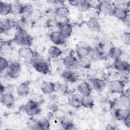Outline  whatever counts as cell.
<instances>
[{
  "label": "cell",
  "mask_w": 130,
  "mask_h": 130,
  "mask_svg": "<svg viewBox=\"0 0 130 130\" xmlns=\"http://www.w3.org/2000/svg\"><path fill=\"white\" fill-rule=\"evenodd\" d=\"M76 53L78 57L87 56L90 53V48L88 46L79 45L76 49Z\"/></svg>",
  "instance_id": "484cf974"
},
{
  "label": "cell",
  "mask_w": 130,
  "mask_h": 130,
  "mask_svg": "<svg viewBox=\"0 0 130 130\" xmlns=\"http://www.w3.org/2000/svg\"><path fill=\"white\" fill-rule=\"evenodd\" d=\"M76 7L79 11L84 12L87 11L91 7V4L87 1H79Z\"/></svg>",
  "instance_id": "f546056e"
},
{
  "label": "cell",
  "mask_w": 130,
  "mask_h": 130,
  "mask_svg": "<svg viewBox=\"0 0 130 130\" xmlns=\"http://www.w3.org/2000/svg\"><path fill=\"white\" fill-rule=\"evenodd\" d=\"M129 118H130V116L129 115H128L126 117V118L123 120L124 122V124L126 125V126H127V127H130V120H129Z\"/></svg>",
  "instance_id": "74e56055"
},
{
  "label": "cell",
  "mask_w": 130,
  "mask_h": 130,
  "mask_svg": "<svg viewBox=\"0 0 130 130\" xmlns=\"http://www.w3.org/2000/svg\"><path fill=\"white\" fill-rule=\"evenodd\" d=\"M1 102L6 107L11 108L15 104V99L14 95L11 93H2L1 96Z\"/></svg>",
  "instance_id": "30bf717a"
},
{
  "label": "cell",
  "mask_w": 130,
  "mask_h": 130,
  "mask_svg": "<svg viewBox=\"0 0 130 130\" xmlns=\"http://www.w3.org/2000/svg\"><path fill=\"white\" fill-rule=\"evenodd\" d=\"M78 1H69V3L70 4V5L76 7L78 3Z\"/></svg>",
  "instance_id": "ab89813d"
},
{
  "label": "cell",
  "mask_w": 130,
  "mask_h": 130,
  "mask_svg": "<svg viewBox=\"0 0 130 130\" xmlns=\"http://www.w3.org/2000/svg\"><path fill=\"white\" fill-rule=\"evenodd\" d=\"M129 14V10L123 7L115 6L112 15L118 19L123 21V20Z\"/></svg>",
  "instance_id": "4fadbf2b"
},
{
  "label": "cell",
  "mask_w": 130,
  "mask_h": 130,
  "mask_svg": "<svg viewBox=\"0 0 130 130\" xmlns=\"http://www.w3.org/2000/svg\"><path fill=\"white\" fill-rule=\"evenodd\" d=\"M122 54V50L121 49L117 47H112L109 51V55L110 57L114 60L120 58Z\"/></svg>",
  "instance_id": "83f0119b"
},
{
  "label": "cell",
  "mask_w": 130,
  "mask_h": 130,
  "mask_svg": "<svg viewBox=\"0 0 130 130\" xmlns=\"http://www.w3.org/2000/svg\"><path fill=\"white\" fill-rule=\"evenodd\" d=\"M17 22L13 19L10 18H6L1 21L0 28L1 32H5L9 30L15 26H16Z\"/></svg>",
  "instance_id": "8fae6325"
},
{
  "label": "cell",
  "mask_w": 130,
  "mask_h": 130,
  "mask_svg": "<svg viewBox=\"0 0 130 130\" xmlns=\"http://www.w3.org/2000/svg\"><path fill=\"white\" fill-rule=\"evenodd\" d=\"M114 67L119 72H126L129 71V64L125 60L119 58L114 60Z\"/></svg>",
  "instance_id": "5bb4252c"
},
{
  "label": "cell",
  "mask_w": 130,
  "mask_h": 130,
  "mask_svg": "<svg viewBox=\"0 0 130 130\" xmlns=\"http://www.w3.org/2000/svg\"><path fill=\"white\" fill-rule=\"evenodd\" d=\"M79 66L84 69H89L91 66L90 59L87 56L78 57Z\"/></svg>",
  "instance_id": "4dcf8cb0"
},
{
  "label": "cell",
  "mask_w": 130,
  "mask_h": 130,
  "mask_svg": "<svg viewBox=\"0 0 130 130\" xmlns=\"http://www.w3.org/2000/svg\"><path fill=\"white\" fill-rule=\"evenodd\" d=\"M94 104V100L90 94L82 96V106L86 108H92Z\"/></svg>",
  "instance_id": "44dd1931"
},
{
  "label": "cell",
  "mask_w": 130,
  "mask_h": 130,
  "mask_svg": "<svg viewBox=\"0 0 130 130\" xmlns=\"http://www.w3.org/2000/svg\"><path fill=\"white\" fill-rule=\"evenodd\" d=\"M115 6L107 1H101L97 5L100 12L106 14L112 15Z\"/></svg>",
  "instance_id": "52a82bcc"
},
{
  "label": "cell",
  "mask_w": 130,
  "mask_h": 130,
  "mask_svg": "<svg viewBox=\"0 0 130 130\" xmlns=\"http://www.w3.org/2000/svg\"><path fill=\"white\" fill-rule=\"evenodd\" d=\"M41 90L45 94H50L55 90V85L51 82L44 81L41 85Z\"/></svg>",
  "instance_id": "2e32d148"
},
{
  "label": "cell",
  "mask_w": 130,
  "mask_h": 130,
  "mask_svg": "<svg viewBox=\"0 0 130 130\" xmlns=\"http://www.w3.org/2000/svg\"><path fill=\"white\" fill-rule=\"evenodd\" d=\"M122 39L124 44L129 45L130 44V34L129 32L125 31L122 35Z\"/></svg>",
  "instance_id": "d590c367"
},
{
  "label": "cell",
  "mask_w": 130,
  "mask_h": 130,
  "mask_svg": "<svg viewBox=\"0 0 130 130\" xmlns=\"http://www.w3.org/2000/svg\"><path fill=\"white\" fill-rule=\"evenodd\" d=\"M50 41L56 45H62L65 43V39L60 34L59 31H54L49 36Z\"/></svg>",
  "instance_id": "7c38bea8"
},
{
  "label": "cell",
  "mask_w": 130,
  "mask_h": 130,
  "mask_svg": "<svg viewBox=\"0 0 130 130\" xmlns=\"http://www.w3.org/2000/svg\"><path fill=\"white\" fill-rule=\"evenodd\" d=\"M124 87V82L121 80H114L109 84V89L112 93H123Z\"/></svg>",
  "instance_id": "277c9868"
},
{
  "label": "cell",
  "mask_w": 130,
  "mask_h": 130,
  "mask_svg": "<svg viewBox=\"0 0 130 130\" xmlns=\"http://www.w3.org/2000/svg\"><path fill=\"white\" fill-rule=\"evenodd\" d=\"M32 66L36 71L42 74L46 75L49 72V66L48 63L44 60H36L34 62Z\"/></svg>",
  "instance_id": "8992f818"
},
{
  "label": "cell",
  "mask_w": 130,
  "mask_h": 130,
  "mask_svg": "<svg viewBox=\"0 0 130 130\" xmlns=\"http://www.w3.org/2000/svg\"><path fill=\"white\" fill-rule=\"evenodd\" d=\"M87 25L88 28L92 31H98L100 29V25L98 20L94 18H90L87 22Z\"/></svg>",
  "instance_id": "cb8c5ba5"
},
{
  "label": "cell",
  "mask_w": 130,
  "mask_h": 130,
  "mask_svg": "<svg viewBox=\"0 0 130 130\" xmlns=\"http://www.w3.org/2000/svg\"><path fill=\"white\" fill-rule=\"evenodd\" d=\"M35 126L36 129H48L49 127V122L46 119H41L37 122Z\"/></svg>",
  "instance_id": "1f68e13d"
},
{
  "label": "cell",
  "mask_w": 130,
  "mask_h": 130,
  "mask_svg": "<svg viewBox=\"0 0 130 130\" xmlns=\"http://www.w3.org/2000/svg\"><path fill=\"white\" fill-rule=\"evenodd\" d=\"M62 126L64 129H70L73 128L74 124L69 120H62L61 122Z\"/></svg>",
  "instance_id": "e575fe53"
},
{
  "label": "cell",
  "mask_w": 130,
  "mask_h": 130,
  "mask_svg": "<svg viewBox=\"0 0 130 130\" xmlns=\"http://www.w3.org/2000/svg\"><path fill=\"white\" fill-rule=\"evenodd\" d=\"M41 13L38 10L33 9L32 11L30 12V13L29 14V16L30 17L31 19L37 20L39 19L41 17Z\"/></svg>",
  "instance_id": "836d02e7"
},
{
  "label": "cell",
  "mask_w": 130,
  "mask_h": 130,
  "mask_svg": "<svg viewBox=\"0 0 130 130\" xmlns=\"http://www.w3.org/2000/svg\"><path fill=\"white\" fill-rule=\"evenodd\" d=\"M82 96L80 94H75L72 95L71 103L73 107L79 108L82 106Z\"/></svg>",
  "instance_id": "f1b7e54d"
},
{
  "label": "cell",
  "mask_w": 130,
  "mask_h": 130,
  "mask_svg": "<svg viewBox=\"0 0 130 130\" xmlns=\"http://www.w3.org/2000/svg\"><path fill=\"white\" fill-rule=\"evenodd\" d=\"M55 13L56 16L59 18H66L69 16L70 11L67 7L65 6H61L56 9Z\"/></svg>",
  "instance_id": "d4e9b609"
},
{
  "label": "cell",
  "mask_w": 130,
  "mask_h": 130,
  "mask_svg": "<svg viewBox=\"0 0 130 130\" xmlns=\"http://www.w3.org/2000/svg\"><path fill=\"white\" fill-rule=\"evenodd\" d=\"M123 21L127 25H129V14L127 15V16L123 20Z\"/></svg>",
  "instance_id": "f35d334b"
},
{
  "label": "cell",
  "mask_w": 130,
  "mask_h": 130,
  "mask_svg": "<svg viewBox=\"0 0 130 130\" xmlns=\"http://www.w3.org/2000/svg\"><path fill=\"white\" fill-rule=\"evenodd\" d=\"M114 114L116 119L123 121L126 116L129 115V111L126 108L119 107L115 109Z\"/></svg>",
  "instance_id": "e0dca14e"
},
{
  "label": "cell",
  "mask_w": 130,
  "mask_h": 130,
  "mask_svg": "<svg viewBox=\"0 0 130 130\" xmlns=\"http://www.w3.org/2000/svg\"><path fill=\"white\" fill-rule=\"evenodd\" d=\"M11 13V4L1 1L0 3V14L6 16Z\"/></svg>",
  "instance_id": "4316f807"
},
{
  "label": "cell",
  "mask_w": 130,
  "mask_h": 130,
  "mask_svg": "<svg viewBox=\"0 0 130 130\" xmlns=\"http://www.w3.org/2000/svg\"><path fill=\"white\" fill-rule=\"evenodd\" d=\"M92 86L93 89L97 92H101L106 87L105 81L102 79L94 78L92 80Z\"/></svg>",
  "instance_id": "ac0fdd59"
},
{
  "label": "cell",
  "mask_w": 130,
  "mask_h": 130,
  "mask_svg": "<svg viewBox=\"0 0 130 130\" xmlns=\"http://www.w3.org/2000/svg\"><path fill=\"white\" fill-rule=\"evenodd\" d=\"M77 90L82 96L90 95L92 92L91 85L88 82L85 81L82 82L78 85Z\"/></svg>",
  "instance_id": "9a60e30c"
},
{
  "label": "cell",
  "mask_w": 130,
  "mask_h": 130,
  "mask_svg": "<svg viewBox=\"0 0 130 130\" xmlns=\"http://www.w3.org/2000/svg\"><path fill=\"white\" fill-rule=\"evenodd\" d=\"M24 111L28 115L35 116L40 113L41 108L37 102L30 100L24 105Z\"/></svg>",
  "instance_id": "7a4b0ae2"
},
{
  "label": "cell",
  "mask_w": 130,
  "mask_h": 130,
  "mask_svg": "<svg viewBox=\"0 0 130 130\" xmlns=\"http://www.w3.org/2000/svg\"><path fill=\"white\" fill-rule=\"evenodd\" d=\"M61 76L65 81L70 83H74L77 80V77L76 74L70 70L63 71Z\"/></svg>",
  "instance_id": "d6986e66"
},
{
  "label": "cell",
  "mask_w": 130,
  "mask_h": 130,
  "mask_svg": "<svg viewBox=\"0 0 130 130\" xmlns=\"http://www.w3.org/2000/svg\"><path fill=\"white\" fill-rule=\"evenodd\" d=\"M13 40L16 44L26 47L30 46L32 42V38L27 34L25 29L22 28H17Z\"/></svg>",
  "instance_id": "6da1fadb"
},
{
  "label": "cell",
  "mask_w": 130,
  "mask_h": 130,
  "mask_svg": "<svg viewBox=\"0 0 130 130\" xmlns=\"http://www.w3.org/2000/svg\"><path fill=\"white\" fill-rule=\"evenodd\" d=\"M30 91V88L28 84L25 82L21 83L18 86L17 92L20 96H27Z\"/></svg>",
  "instance_id": "ffe728a7"
},
{
  "label": "cell",
  "mask_w": 130,
  "mask_h": 130,
  "mask_svg": "<svg viewBox=\"0 0 130 130\" xmlns=\"http://www.w3.org/2000/svg\"><path fill=\"white\" fill-rule=\"evenodd\" d=\"M24 6L18 2H14L11 4V14H21L24 13Z\"/></svg>",
  "instance_id": "7402d4cb"
},
{
  "label": "cell",
  "mask_w": 130,
  "mask_h": 130,
  "mask_svg": "<svg viewBox=\"0 0 130 130\" xmlns=\"http://www.w3.org/2000/svg\"><path fill=\"white\" fill-rule=\"evenodd\" d=\"M48 53L51 58L56 59L61 55L62 51L56 46L52 45L49 47L48 50Z\"/></svg>",
  "instance_id": "603a6c76"
},
{
  "label": "cell",
  "mask_w": 130,
  "mask_h": 130,
  "mask_svg": "<svg viewBox=\"0 0 130 130\" xmlns=\"http://www.w3.org/2000/svg\"><path fill=\"white\" fill-rule=\"evenodd\" d=\"M62 62L68 70L76 69L79 66L78 58L72 53L64 57L62 59Z\"/></svg>",
  "instance_id": "5b68a950"
},
{
  "label": "cell",
  "mask_w": 130,
  "mask_h": 130,
  "mask_svg": "<svg viewBox=\"0 0 130 130\" xmlns=\"http://www.w3.org/2000/svg\"><path fill=\"white\" fill-rule=\"evenodd\" d=\"M21 67L20 64L18 62H14L9 64L7 69L8 76L13 79L18 78L21 73Z\"/></svg>",
  "instance_id": "3957f363"
},
{
  "label": "cell",
  "mask_w": 130,
  "mask_h": 130,
  "mask_svg": "<svg viewBox=\"0 0 130 130\" xmlns=\"http://www.w3.org/2000/svg\"><path fill=\"white\" fill-rule=\"evenodd\" d=\"M58 101L59 103H60V104L62 105V104H67L69 100H68V99L66 96L61 95L59 97H58Z\"/></svg>",
  "instance_id": "8d00e7d4"
},
{
  "label": "cell",
  "mask_w": 130,
  "mask_h": 130,
  "mask_svg": "<svg viewBox=\"0 0 130 130\" xmlns=\"http://www.w3.org/2000/svg\"><path fill=\"white\" fill-rule=\"evenodd\" d=\"M18 56L25 60H30L35 56V52L29 47L22 46L18 51Z\"/></svg>",
  "instance_id": "ba28073f"
},
{
  "label": "cell",
  "mask_w": 130,
  "mask_h": 130,
  "mask_svg": "<svg viewBox=\"0 0 130 130\" xmlns=\"http://www.w3.org/2000/svg\"><path fill=\"white\" fill-rule=\"evenodd\" d=\"M73 29V26L71 23L63 22L60 24L58 31L64 39H67L71 36Z\"/></svg>",
  "instance_id": "9c48e42d"
},
{
  "label": "cell",
  "mask_w": 130,
  "mask_h": 130,
  "mask_svg": "<svg viewBox=\"0 0 130 130\" xmlns=\"http://www.w3.org/2000/svg\"><path fill=\"white\" fill-rule=\"evenodd\" d=\"M9 63L8 61V60L5 58V57H3L2 56H1L0 57V70L1 72L2 73L3 71H5V70H7L9 66Z\"/></svg>",
  "instance_id": "d6a6232c"
}]
</instances>
